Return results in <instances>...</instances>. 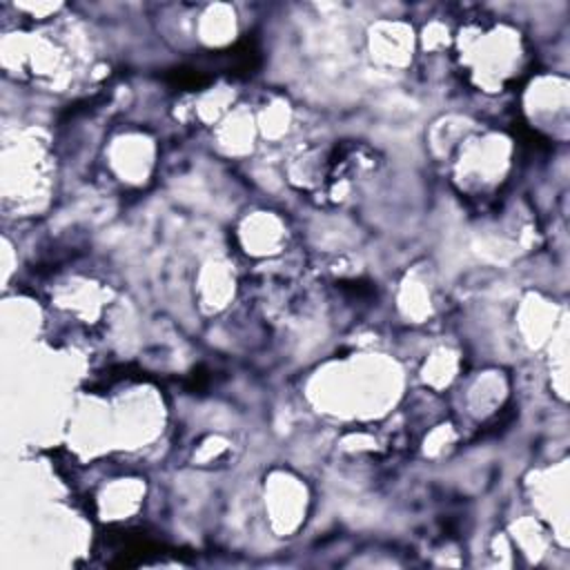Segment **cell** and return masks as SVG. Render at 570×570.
Listing matches in <instances>:
<instances>
[{
  "mask_svg": "<svg viewBox=\"0 0 570 570\" xmlns=\"http://www.w3.org/2000/svg\"><path fill=\"white\" fill-rule=\"evenodd\" d=\"M307 505V490L305 483H301L296 476L276 472L269 476V483L265 479V510H269L274 525L278 523L285 532L294 530L305 514Z\"/></svg>",
  "mask_w": 570,
  "mask_h": 570,
  "instance_id": "obj_6",
  "label": "cell"
},
{
  "mask_svg": "<svg viewBox=\"0 0 570 570\" xmlns=\"http://www.w3.org/2000/svg\"><path fill=\"white\" fill-rule=\"evenodd\" d=\"M238 240L243 249L254 258H274L283 254L287 243V227L274 212H254L243 218L238 227Z\"/></svg>",
  "mask_w": 570,
  "mask_h": 570,
  "instance_id": "obj_7",
  "label": "cell"
},
{
  "mask_svg": "<svg viewBox=\"0 0 570 570\" xmlns=\"http://www.w3.org/2000/svg\"><path fill=\"white\" fill-rule=\"evenodd\" d=\"M367 51L383 69H405L416 51V33L403 20H376L367 29Z\"/></svg>",
  "mask_w": 570,
  "mask_h": 570,
  "instance_id": "obj_4",
  "label": "cell"
},
{
  "mask_svg": "<svg viewBox=\"0 0 570 570\" xmlns=\"http://www.w3.org/2000/svg\"><path fill=\"white\" fill-rule=\"evenodd\" d=\"M512 145L503 134H468L456 147V158L452 160L454 183L461 191L485 194L501 185L510 169Z\"/></svg>",
  "mask_w": 570,
  "mask_h": 570,
  "instance_id": "obj_2",
  "label": "cell"
},
{
  "mask_svg": "<svg viewBox=\"0 0 570 570\" xmlns=\"http://www.w3.org/2000/svg\"><path fill=\"white\" fill-rule=\"evenodd\" d=\"M142 497L145 488L140 479H114L100 488L96 503L107 519H129L140 508Z\"/></svg>",
  "mask_w": 570,
  "mask_h": 570,
  "instance_id": "obj_9",
  "label": "cell"
},
{
  "mask_svg": "<svg viewBox=\"0 0 570 570\" xmlns=\"http://www.w3.org/2000/svg\"><path fill=\"white\" fill-rule=\"evenodd\" d=\"M454 42L461 53V62L468 67L470 78L481 91L497 94L505 87L510 78L521 67L523 60V38L519 29L508 22L481 27L479 22H468Z\"/></svg>",
  "mask_w": 570,
  "mask_h": 570,
  "instance_id": "obj_1",
  "label": "cell"
},
{
  "mask_svg": "<svg viewBox=\"0 0 570 570\" xmlns=\"http://www.w3.org/2000/svg\"><path fill=\"white\" fill-rule=\"evenodd\" d=\"M238 33V13L232 4H203L196 7L194 38L205 47H225L234 42Z\"/></svg>",
  "mask_w": 570,
  "mask_h": 570,
  "instance_id": "obj_8",
  "label": "cell"
},
{
  "mask_svg": "<svg viewBox=\"0 0 570 570\" xmlns=\"http://www.w3.org/2000/svg\"><path fill=\"white\" fill-rule=\"evenodd\" d=\"M154 167V145L145 134H122L109 145V169L127 185L147 180Z\"/></svg>",
  "mask_w": 570,
  "mask_h": 570,
  "instance_id": "obj_5",
  "label": "cell"
},
{
  "mask_svg": "<svg viewBox=\"0 0 570 570\" xmlns=\"http://www.w3.org/2000/svg\"><path fill=\"white\" fill-rule=\"evenodd\" d=\"M505 396V383L501 376H479L470 383L465 392V412L474 419H485L492 414V405H501Z\"/></svg>",
  "mask_w": 570,
  "mask_h": 570,
  "instance_id": "obj_11",
  "label": "cell"
},
{
  "mask_svg": "<svg viewBox=\"0 0 570 570\" xmlns=\"http://www.w3.org/2000/svg\"><path fill=\"white\" fill-rule=\"evenodd\" d=\"M456 372H459V354L448 345H439L423 361L421 379L428 387L434 390V394H439L441 390L450 387L452 381H456L459 376Z\"/></svg>",
  "mask_w": 570,
  "mask_h": 570,
  "instance_id": "obj_10",
  "label": "cell"
},
{
  "mask_svg": "<svg viewBox=\"0 0 570 570\" xmlns=\"http://www.w3.org/2000/svg\"><path fill=\"white\" fill-rule=\"evenodd\" d=\"M525 94V111L537 122V129H543L552 136L561 131V138L568 129V82L563 76H539L532 80Z\"/></svg>",
  "mask_w": 570,
  "mask_h": 570,
  "instance_id": "obj_3",
  "label": "cell"
}]
</instances>
